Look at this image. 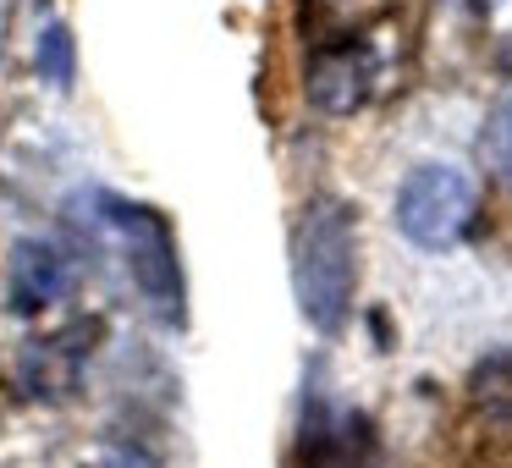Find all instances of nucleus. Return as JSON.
Returning a JSON list of instances; mask_svg holds the SVG:
<instances>
[{
    "instance_id": "obj_1",
    "label": "nucleus",
    "mask_w": 512,
    "mask_h": 468,
    "mask_svg": "<svg viewBox=\"0 0 512 468\" xmlns=\"http://www.w3.org/2000/svg\"><path fill=\"white\" fill-rule=\"evenodd\" d=\"M292 292L303 320L320 336H336L353 314L358 292V215L347 199H309L292 226Z\"/></svg>"
},
{
    "instance_id": "obj_2",
    "label": "nucleus",
    "mask_w": 512,
    "mask_h": 468,
    "mask_svg": "<svg viewBox=\"0 0 512 468\" xmlns=\"http://www.w3.org/2000/svg\"><path fill=\"white\" fill-rule=\"evenodd\" d=\"M72 204H78L83 226H94L100 237L122 243V265L133 276L144 309L160 325H182V259H177V232H171L166 215L138 199H116L105 188L78 193Z\"/></svg>"
},
{
    "instance_id": "obj_3",
    "label": "nucleus",
    "mask_w": 512,
    "mask_h": 468,
    "mask_svg": "<svg viewBox=\"0 0 512 468\" xmlns=\"http://www.w3.org/2000/svg\"><path fill=\"white\" fill-rule=\"evenodd\" d=\"M474 204H479L474 177L446 166V160H430V166H413L408 177H402L391 215H397V232L408 237L413 248L441 254V248H452L457 237L468 232Z\"/></svg>"
},
{
    "instance_id": "obj_4",
    "label": "nucleus",
    "mask_w": 512,
    "mask_h": 468,
    "mask_svg": "<svg viewBox=\"0 0 512 468\" xmlns=\"http://www.w3.org/2000/svg\"><path fill=\"white\" fill-rule=\"evenodd\" d=\"M375 50L364 39H336V45H320L309 56V72H303V94L320 116H353L358 105L375 89Z\"/></svg>"
},
{
    "instance_id": "obj_5",
    "label": "nucleus",
    "mask_w": 512,
    "mask_h": 468,
    "mask_svg": "<svg viewBox=\"0 0 512 468\" xmlns=\"http://www.w3.org/2000/svg\"><path fill=\"white\" fill-rule=\"evenodd\" d=\"M298 463L303 468H369L375 463V435L364 413H347L314 391L303 402V430H298Z\"/></svg>"
},
{
    "instance_id": "obj_6",
    "label": "nucleus",
    "mask_w": 512,
    "mask_h": 468,
    "mask_svg": "<svg viewBox=\"0 0 512 468\" xmlns=\"http://www.w3.org/2000/svg\"><path fill=\"white\" fill-rule=\"evenodd\" d=\"M78 281V265L61 243L50 237H17L12 259H6V287H12L17 314H45L50 303H61Z\"/></svg>"
},
{
    "instance_id": "obj_7",
    "label": "nucleus",
    "mask_w": 512,
    "mask_h": 468,
    "mask_svg": "<svg viewBox=\"0 0 512 468\" xmlns=\"http://www.w3.org/2000/svg\"><path fill=\"white\" fill-rule=\"evenodd\" d=\"M94 336H100V320H78V325H67V331L34 342L23 353V364H17L23 386L34 391V397H61V391H72V380H78L83 353L94 347Z\"/></svg>"
},
{
    "instance_id": "obj_8",
    "label": "nucleus",
    "mask_w": 512,
    "mask_h": 468,
    "mask_svg": "<svg viewBox=\"0 0 512 468\" xmlns=\"http://www.w3.org/2000/svg\"><path fill=\"white\" fill-rule=\"evenodd\" d=\"M468 397H474V408L485 413V419L512 424V353L479 358L474 375H468Z\"/></svg>"
},
{
    "instance_id": "obj_9",
    "label": "nucleus",
    "mask_w": 512,
    "mask_h": 468,
    "mask_svg": "<svg viewBox=\"0 0 512 468\" xmlns=\"http://www.w3.org/2000/svg\"><path fill=\"white\" fill-rule=\"evenodd\" d=\"M72 72H78V45H72L67 23H50L39 34V78H50L56 89H72Z\"/></svg>"
},
{
    "instance_id": "obj_10",
    "label": "nucleus",
    "mask_w": 512,
    "mask_h": 468,
    "mask_svg": "<svg viewBox=\"0 0 512 468\" xmlns=\"http://www.w3.org/2000/svg\"><path fill=\"white\" fill-rule=\"evenodd\" d=\"M485 144H490V160H496V171L512 182V94L496 105V116H490V133H485Z\"/></svg>"
},
{
    "instance_id": "obj_11",
    "label": "nucleus",
    "mask_w": 512,
    "mask_h": 468,
    "mask_svg": "<svg viewBox=\"0 0 512 468\" xmlns=\"http://www.w3.org/2000/svg\"><path fill=\"white\" fill-rule=\"evenodd\" d=\"M94 468H149V463L133 457V452H116V457H105V463H94Z\"/></svg>"
}]
</instances>
